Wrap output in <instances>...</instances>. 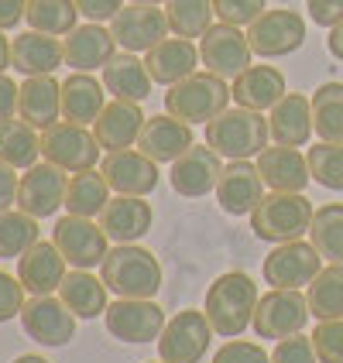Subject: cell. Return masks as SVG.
Here are the masks:
<instances>
[{"label": "cell", "instance_id": "cell-7", "mask_svg": "<svg viewBox=\"0 0 343 363\" xmlns=\"http://www.w3.org/2000/svg\"><path fill=\"white\" fill-rule=\"evenodd\" d=\"M309 315V298L299 288H271L258 298L251 329L258 333V340H288L303 333Z\"/></svg>", "mask_w": 343, "mask_h": 363}, {"label": "cell", "instance_id": "cell-19", "mask_svg": "<svg viewBox=\"0 0 343 363\" xmlns=\"http://www.w3.org/2000/svg\"><path fill=\"white\" fill-rule=\"evenodd\" d=\"M223 162L220 155L209 147V144H192L179 162H172V172H168V182L172 189L185 196V199H200V196H209L220 182Z\"/></svg>", "mask_w": 343, "mask_h": 363}, {"label": "cell", "instance_id": "cell-31", "mask_svg": "<svg viewBox=\"0 0 343 363\" xmlns=\"http://www.w3.org/2000/svg\"><path fill=\"white\" fill-rule=\"evenodd\" d=\"M103 86L114 100H131V103H141L151 96V72L134 52H117L114 59L107 62L100 69Z\"/></svg>", "mask_w": 343, "mask_h": 363}, {"label": "cell", "instance_id": "cell-10", "mask_svg": "<svg viewBox=\"0 0 343 363\" xmlns=\"http://www.w3.org/2000/svg\"><path fill=\"white\" fill-rule=\"evenodd\" d=\"M247 41H251V52L258 59H282L299 52L305 41V21L299 11H288V7H275V11H264L261 18L247 28Z\"/></svg>", "mask_w": 343, "mask_h": 363}, {"label": "cell", "instance_id": "cell-30", "mask_svg": "<svg viewBox=\"0 0 343 363\" xmlns=\"http://www.w3.org/2000/svg\"><path fill=\"white\" fill-rule=\"evenodd\" d=\"M18 117L31 127H52L62 117V82L52 76H24L18 93Z\"/></svg>", "mask_w": 343, "mask_h": 363}, {"label": "cell", "instance_id": "cell-49", "mask_svg": "<svg viewBox=\"0 0 343 363\" xmlns=\"http://www.w3.org/2000/svg\"><path fill=\"white\" fill-rule=\"evenodd\" d=\"M18 189H21V175L14 164L0 162V213L14 209L18 206Z\"/></svg>", "mask_w": 343, "mask_h": 363}, {"label": "cell", "instance_id": "cell-55", "mask_svg": "<svg viewBox=\"0 0 343 363\" xmlns=\"http://www.w3.org/2000/svg\"><path fill=\"white\" fill-rule=\"evenodd\" d=\"M14 363H48L45 357H38V353H24V357H18Z\"/></svg>", "mask_w": 343, "mask_h": 363}, {"label": "cell", "instance_id": "cell-48", "mask_svg": "<svg viewBox=\"0 0 343 363\" xmlns=\"http://www.w3.org/2000/svg\"><path fill=\"white\" fill-rule=\"evenodd\" d=\"M305 11L320 28H333L343 21V0H305Z\"/></svg>", "mask_w": 343, "mask_h": 363}, {"label": "cell", "instance_id": "cell-52", "mask_svg": "<svg viewBox=\"0 0 343 363\" xmlns=\"http://www.w3.org/2000/svg\"><path fill=\"white\" fill-rule=\"evenodd\" d=\"M24 14H28V0H0V28L4 31L18 28Z\"/></svg>", "mask_w": 343, "mask_h": 363}, {"label": "cell", "instance_id": "cell-27", "mask_svg": "<svg viewBox=\"0 0 343 363\" xmlns=\"http://www.w3.org/2000/svg\"><path fill=\"white\" fill-rule=\"evenodd\" d=\"M144 65L151 72V79L158 86H175V82L189 79L200 65V48L192 45V38H162L155 48L144 52Z\"/></svg>", "mask_w": 343, "mask_h": 363}, {"label": "cell", "instance_id": "cell-47", "mask_svg": "<svg viewBox=\"0 0 343 363\" xmlns=\"http://www.w3.org/2000/svg\"><path fill=\"white\" fill-rule=\"evenodd\" d=\"M24 302H28V298H24V284H21V278L0 271V323H11L14 315H21Z\"/></svg>", "mask_w": 343, "mask_h": 363}, {"label": "cell", "instance_id": "cell-6", "mask_svg": "<svg viewBox=\"0 0 343 363\" xmlns=\"http://www.w3.org/2000/svg\"><path fill=\"white\" fill-rule=\"evenodd\" d=\"M100 155H103L100 141H97L93 130H86V123L59 121L41 130V158L59 164L62 172H69V175L97 168Z\"/></svg>", "mask_w": 343, "mask_h": 363}, {"label": "cell", "instance_id": "cell-53", "mask_svg": "<svg viewBox=\"0 0 343 363\" xmlns=\"http://www.w3.org/2000/svg\"><path fill=\"white\" fill-rule=\"evenodd\" d=\"M326 48H330V55L337 62H343V21L340 24H333L330 28V38H326Z\"/></svg>", "mask_w": 343, "mask_h": 363}, {"label": "cell", "instance_id": "cell-15", "mask_svg": "<svg viewBox=\"0 0 343 363\" xmlns=\"http://www.w3.org/2000/svg\"><path fill=\"white\" fill-rule=\"evenodd\" d=\"M21 325L41 346H65L76 336V315L55 295H31L21 308Z\"/></svg>", "mask_w": 343, "mask_h": 363}, {"label": "cell", "instance_id": "cell-54", "mask_svg": "<svg viewBox=\"0 0 343 363\" xmlns=\"http://www.w3.org/2000/svg\"><path fill=\"white\" fill-rule=\"evenodd\" d=\"M7 69H11V38L0 28V72H7Z\"/></svg>", "mask_w": 343, "mask_h": 363}, {"label": "cell", "instance_id": "cell-20", "mask_svg": "<svg viewBox=\"0 0 343 363\" xmlns=\"http://www.w3.org/2000/svg\"><path fill=\"white\" fill-rule=\"evenodd\" d=\"M192 144H196L192 123L179 121V117H172V113H158V117H148V121H144V130L134 147H138L141 155H148L151 162L172 164V162H179Z\"/></svg>", "mask_w": 343, "mask_h": 363}, {"label": "cell", "instance_id": "cell-51", "mask_svg": "<svg viewBox=\"0 0 343 363\" xmlns=\"http://www.w3.org/2000/svg\"><path fill=\"white\" fill-rule=\"evenodd\" d=\"M18 93H21V86H14V79L7 72H0V121H7V117L18 113Z\"/></svg>", "mask_w": 343, "mask_h": 363}, {"label": "cell", "instance_id": "cell-13", "mask_svg": "<svg viewBox=\"0 0 343 363\" xmlns=\"http://www.w3.org/2000/svg\"><path fill=\"white\" fill-rule=\"evenodd\" d=\"M251 41L247 31L234 28V24H209L206 35L200 38V62L206 65V72L223 76V79H237L244 69L251 65Z\"/></svg>", "mask_w": 343, "mask_h": 363}, {"label": "cell", "instance_id": "cell-1", "mask_svg": "<svg viewBox=\"0 0 343 363\" xmlns=\"http://www.w3.org/2000/svg\"><path fill=\"white\" fill-rule=\"evenodd\" d=\"M258 284L244 271H227L206 291V319L213 325V333L223 340H237L244 329L254 323V308H258Z\"/></svg>", "mask_w": 343, "mask_h": 363}, {"label": "cell", "instance_id": "cell-22", "mask_svg": "<svg viewBox=\"0 0 343 363\" xmlns=\"http://www.w3.org/2000/svg\"><path fill=\"white\" fill-rule=\"evenodd\" d=\"M65 267L69 264H65L59 247L52 240H38L28 254L18 257V278L28 295H52V291H59L62 278L69 274Z\"/></svg>", "mask_w": 343, "mask_h": 363}, {"label": "cell", "instance_id": "cell-35", "mask_svg": "<svg viewBox=\"0 0 343 363\" xmlns=\"http://www.w3.org/2000/svg\"><path fill=\"white\" fill-rule=\"evenodd\" d=\"M110 202V185L103 179V172L89 168V172H80L69 179V189H65V209L72 216H89L97 220Z\"/></svg>", "mask_w": 343, "mask_h": 363}, {"label": "cell", "instance_id": "cell-9", "mask_svg": "<svg viewBox=\"0 0 343 363\" xmlns=\"http://www.w3.org/2000/svg\"><path fill=\"white\" fill-rule=\"evenodd\" d=\"M52 243L62 250V257L69 267H80V271H89L103 264V257L110 254V237L103 233V226L89 216H62L52 226Z\"/></svg>", "mask_w": 343, "mask_h": 363}, {"label": "cell", "instance_id": "cell-50", "mask_svg": "<svg viewBox=\"0 0 343 363\" xmlns=\"http://www.w3.org/2000/svg\"><path fill=\"white\" fill-rule=\"evenodd\" d=\"M76 7H80V14L86 21H97V24H103V21L117 18V11L124 7V0H76Z\"/></svg>", "mask_w": 343, "mask_h": 363}, {"label": "cell", "instance_id": "cell-25", "mask_svg": "<svg viewBox=\"0 0 343 363\" xmlns=\"http://www.w3.org/2000/svg\"><path fill=\"white\" fill-rule=\"evenodd\" d=\"M144 110L141 103H131V100H114L103 106V113L93 123V134L100 141L103 151H124V147H134L138 138L144 130Z\"/></svg>", "mask_w": 343, "mask_h": 363}, {"label": "cell", "instance_id": "cell-39", "mask_svg": "<svg viewBox=\"0 0 343 363\" xmlns=\"http://www.w3.org/2000/svg\"><path fill=\"white\" fill-rule=\"evenodd\" d=\"M38 240H41V230L35 216H28L24 209L0 213V257L4 261H14L21 254H28Z\"/></svg>", "mask_w": 343, "mask_h": 363}, {"label": "cell", "instance_id": "cell-28", "mask_svg": "<svg viewBox=\"0 0 343 363\" xmlns=\"http://www.w3.org/2000/svg\"><path fill=\"white\" fill-rule=\"evenodd\" d=\"M268 130L271 141L285 147H303L312 138V100L303 93H285L282 100L268 110Z\"/></svg>", "mask_w": 343, "mask_h": 363}, {"label": "cell", "instance_id": "cell-32", "mask_svg": "<svg viewBox=\"0 0 343 363\" xmlns=\"http://www.w3.org/2000/svg\"><path fill=\"white\" fill-rule=\"evenodd\" d=\"M107 106V86L89 72H72L62 79V117L72 123H97Z\"/></svg>", "mask_w": 343, "mask_h": 363}, {"label": "cell", "instance_id": "cell-42", "mask_svg": "<svg viewBox=\"0 0 343 363\" xmlns=\"http://www.w3.org/2000/svg\"><path fill=\"white\" fill-rule=\"evenodd\" d=\"M305 158H309L312 182H320L330 192H343V144L320 141L316 147H309Z\"/></svg>", "mask_w": 343, "mask_h": 363}, {"label": "cell", "instance_id": "cell-29", "mask_svg": "<svg viewBox=\"0 0 343 363\" xmlns=\"http://www.w3.org/2000/svg\"><path fill=\"white\" fill-rule=\"evenodd\" d=\"M285 93H288L285 76L275 65H247L241 76L234 79V86H230L234 103H237V106H247V110H258V113L271 110Z\"/></svg>", "mask_w": 343, "mask_h": 363}, {"label": "cell", "instance_id": "cell-18", "mask_svg": "<svg viewBox=\"0 0 343 363\" xmlns=\"http://www.w3.org/2000/svg\"><path fill=\"white\" fill-rule=\"evenodd\" d=\"M217 202L227 216H251L264 199V179L258 172V162H230L223 164L217 182Z\"/></svg>", "mask_w": 343, "mask_h": 363}, {"label": "cell", "instance_id": "cell-12", "mask_svg": "<svg viewBox=\"0 0 343 363\" xmlns=\"http://www.w3.org/2000/svg\"><path fill=\"white\" fill-rule=\"evenodd\" d=\"M264 281L271 288H309L312 278L323 271V257L312 243L305 240H288L275 243L271 254L264 257Z\"/></svg>", "mask_w": 343, "mask_h": 363}, {"label": "cell", "instance_id": "cell-17", "mask_svg": "<svg viewBox=\"0 0 343 363\" xmlns=\"http://www.w3.org/2000/svg\"><path fill=\"white\" fill-rule=\"evenodd\" d=\"M110 31L124 52H148L162 38H168V14L158 11L155 4H127L117 11V18L110 21Z\"/></svg>", "mask_w": 343, "mask_h": 363}, {"label": "cell", "instance_id": "cell-23", "mask_svg": "<svg viewBox=\"0 0 343 363\" xmlns=\"http://www.w3.org/2000/svg\"><path fill=\"white\" fill-rule=\"evenodd\" d=\"M151 223H155V209L144 196H117L100 213L103 233L114 243H138L151 230Z\"/></svg>", "mask_w": 343, "mask_h": 363}, {"label": "cell", "instance_id": "cell-2", "mask_svg": "<svg viewBox=\"0 0 343 363\" xmlns=\"http://www.w3.org/2000/svg\"><path fill=\"white\" fill-rule=\"evenodd\" d=\"M103 284L117 298H155L162 288V264L138 243H117L100 264Z\"/></svg>", "mask_w": 343, "mask_h": 363}, {"label": "cell", "instance_id": "cell-5", "mask_svg": "<svg viewBox=\"0 0 343 363\" xmlns=\"http://www.w3.org/2000/svg\"><path fill=\"white\" fill-rule=\"evenodd\" d=\"M230 86L223 76L213 72H192L189 79L168 86L165 93V113L179 117L185 123H209L217 121L223 110L230 106Z\"/></svg>", "mask_w": 343, "mask_h": 363}, {"label": "cell", "instance_id": "cell-57", "mask_svg": "<svg viewBox=\"0 0 343 363\" xmlns=\"http://www.w3.org/2000/svg\"><path fill=\"white\" fill-rule=\"evenodd\" d=\"M148 363H151V360H148ZM158 363H165V360H158Z\"/></svg>", "mask_w": 343, "mask_h": 363}, {"label": "cell", "instance_id": "cell-34", "mask_svg": "<svg viewBox=\"0 0 343 363\" xmlns=\"http://www.w3.org/2000/svg\"><path fill=\"white\" fill-rule=\"evenodd\" d=\"M41 155V134L38 127H31L28 121H0V162L14 164V168H31L38 164Z\"/></svg>", "mask_w": 343, "mask_h": 363}, {"label": "cell", "instance_id": "cell-44", "mask_svg": "<svg viewBox=\"0 0 343 363\" xmlns=\"http://www.w3.org/2000/svg\"><path fill=\"white\" fill-rule=\"evenodd\" d=\"M320 363H343V319H323L312 333Z\"/></svg>", "mask_w": 343, "mask_h": 363}, {"label": "cell", "instance_id": "cell-11", "mask_svg": "<svg viewBox=\"0 0 343 363\" xmlns=\"http://www.w3.org/2000/svg\"><path fill=\"white\" fill-rule=\"evenodd\" d=\"M107 333L121 343H151L165 329V308L155 298H117L103 312Z\"/></svg>", "mask_w": 343, "mask_h": 363}, {"label": "cell", "instance_id": "cell-43", "mask_svg": "<svg viewBox=\"0 0 343 363\" xmlns=\"http://www.w3.org/2000/svg\"><path fill=\"white\" fill-rule=\"evenodd\" d=\"M264 4L268 0H213V11H217V21H223V24L251 28L268 11Z\"/></svg>", "mask_w": 343, "mask_h": 363}, {"label": "cell", "instance_id": "cell-56", "mask_svg": "<svg viewBox=\"0 0 343 363\" xmlns=\"http://www.w3.org/2000/svg\"><path fill=\"white\" fill-rule=\"evenodd\" d=\"M131 4H155V7H158V4H165V0H131Z\"/></svg>", "mask_w": 343, "mask_h": 363}, {"label": "cell", "instance_id": "cell-16", "mask_svg": "<svg viewBox=\"0 0 343 363\" xmlns=\"http://www.w3.org/2000/svg\"><path fill=\"white\" fill-rule=\"evenodd\" d=\"M100 172L107 185L117 196H148L158 189V162H151L138 147H124V151H107L100 162Z\"/></svg>", "mask_w": 343, "mask_h": 363}, {"label": "cell", "instance_id": "cell-8", "mask_svg": "<svg viewBox=\"0 0 343 363\" xmlns=\"http://www.w3.org/2000/svg\"><path fill=\"white\" fill-rule=\"evenodd\" d=\"M213 325L202 308H182L165 323L158 336V357L165 363H200L213 343Z\"/></svg>", "mask_w": 343, "mask_h": 363}, {"label": "cell", "instance_id": "cell-4", "mask_svg": "<svg viewBox=\"0 0 343 363\" xmlns=\"http://www.w3.org/2000/svg\"><path fill=\"white\" fill-rule=\"evenodd\" d=\"M312 202L303 192H264L258 209L251 213V233L264 243L303 240L312 226Z\"/></svg>", "mask_w": 343, "mask_h": 363}, {"label": "cell", "instance_id": "cell-41", "mask_svg": "<svg viewBox=\"0 0 343 363\" xmlns=\"http://www.w3.org/2000/svg\"><path fill=\"white\" fill-rule=\"evenodd\" d=\"M165 14H168L172 35L179 38H202L217 18L213 0H165Z\"/></svg>", "mask_w": 343, "mask_h": 363}, {"label": "cell", "instance_id": "cell-37", "mask_svg": "<svg viewBox=\"0 0 343 363\" xmlns=\"http://www.w3.org/2000/svg\"><path fill=\"white\" fill-rule=\"evenodd\" d=\"M309 243L326 264H343V202H326L312 213Z\"/></svg>", "mask_w": 343, "mask_h": 363}, {"label": "cell", "instance_id": "cell-40", "mask_svg": "<svg viewBox=\"0 0 343 363\" xmlns=\"http://www.w3.org/2000/svg\"><path fill=\"white\" fill-rule=\"evenodd\" d=\"M80 7L76 0H28V14L24 21L31 24V31H45V35H69L76 28Z\"/></svg>", "mask_w": 343, "mask_h": 363}, {"label": "cell", "instance_id": "cell-26", "mask_svg": "<svg viewBox=\"0 0 343 363\" xmlns=\"http://www.w3.org/2000/svg\"><path fill=\"white\" fill-rule=\"evenodd\" d=\"M258 172L271 192H305V185L312 182L309 158L299 147H285V144L264 147L258 155Z\"/></svg>", "mask_w": 343, "mask_h": 363}, {"label": "cell", "instance_id": "cell-24", "mask_svg": "<svg viewBox=\"0 0 343 363\" xmlns=\"http://www.w3.org/2000/svg\"><path fill=\"white\" fill-rule=\"evenodd\" d=\"M65 62V45L45 31H21L11 41V65L21 76H52Z\"/></svg>", "mask_w": 343, "mask_h": 363}, {"label": "cell", "instance_id": "cell-33", "mask_svg": "<svg viewBox=\"0 0 343 363\" xmlns=\"http://www.w3.org/2000/svg\"><path fill=\"white\" fill-rule=\"evenodd\" d=\"M107 284L103 278H93L89 271H80V267H72L59 284V298L69 305V312L76 315V319H97L107 312Z\"/></svg>", "mask_w": 343, "mask_h": 363}, {"label": "cell", "instance_id": "cell-3", "mask_svg": "<svg viewBox=\"0 0 343 363\" xmlns=\"http://www.w3.org/2000/svg\"><path fill=\"white\" fill-rule=\"evenodd\" d=\"M271 141L268 117L247 106H227L217 121L206 123V144L227 162H251Z\"/></svg>", "mask_w": 343, "mask_h": 363}, {"label": "cell", "instance_id": "cell-46", "mask_svg": "<svg viewBox=\"0 0 343 363\" xmlns=\"http://www.w3.org/2000/svg\"><path fill=\"white\" fill-rule=\"evenodd\" d=\"M213 363H271L261 343L251 340H227V343L213 353Z\"/></svg>", "mask_w": 343, "mask_h": 363}, {"label": "cell", "instance_id": "cell-36", "mask_svg": "<svg viewBox=\"0 0 343 363\" xmlns=\"http://www.w3.org/2000/svg\"><path fill=\"white\" fill-rule=\"evenodd\" d=\"M309 312L316 323L323 319H343V264H326L305 288Z\"/></svg>", "mask_w": 343, "mask_h": 363}, {"label": "cell", "instance_id": "cell-38", "mask_svg": "<svg viewBox=\"0 0 343 363\" xmlns=\"http://www.w3.org/2000/svg\"><path fill=\"white\" fill-rule=\"evenodd\" d=\"M309 100H312V127L320 141L343 144V82H323Z\"/></svg>", "mask_w": 343, "mask_h": 363}, {"label": "cell", "instance_id": "cell-45", "mask_svg": "<svg viewBox=\"0 0 343 363\" xmlns=\"http://www.w3.org/2000/svg\"><path fill=\"white\" fill-rule=\"evenodd\" d=\"M271 363H320L316 357V346H312V336H288V340H278L275 353H271Z\"/></svg>", "mask_w": 343, "mask_h": 363}, {"label": "cell", "instance_id": "cell-21", "mask_svg": "<svg viewBox=\"0 0 343 363\" xmlns=\"http://www.w3.org/2000/svg\"><path fill=\"white\" fill-rule=\"evenodd\" d=\"M65 65L69 69H76V72H97L103 69L107 62L117 55V38H114V31L110 28H103L97 21H89V24H76L69 35H65Z\"/></svg>", "mask_w": 343, "mask_h": 363}, {"label": "cell", "instance_id": "cell-14", "mask_svg": "<svg viewBox=\"0 0 343 363\" xmlns=\"http://www.w3.org/2000/svg\"><path fill=\"white\" fill-rule=\"evenodd\" d=\"M65 189H69V172H62L59 164H31L21 175L18 209H24L35 220H48L65 206Z\"/></svg>", "mask_w": 343, "mask_h": 363}]
</instances>
